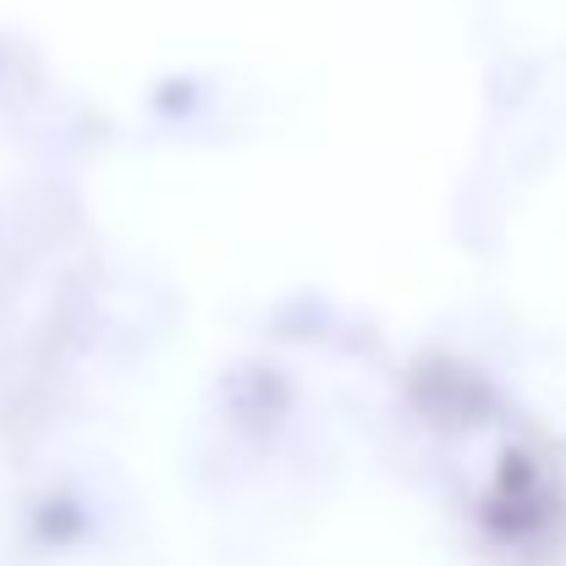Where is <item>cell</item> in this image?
Returning <instances> with one entry per match:
<instances>
[{
    "label": "cell",
    "mask_w": 566,
    "mask_h": 566,
    "mask_svg": "<svg viewBox=\"0 0 566 566\" xmlns=\"http://www.w3.org/2000/svg\"><path fill=\"white\" fill-rule=\"evenodd\" d=\"M83 534H88V512H83L77 495H66V490L39 495V506H33V539H39V545L66 551V545H77Z\"/></svg>",
    "instance_id": "6da1fadb"
},
{
    "label": "cell",
    "mask_w": 566,
    "mask_h": 566,
    "mask_svg": "<svg viewBox=\"0 0 566 566\" xmlns=\"http://www.w3.org/2000/svg\"><path fill=\"white\" fill-rule=\"evenodd\" d=\"M490 490H501V495H534V490H539V462H534V451L506 446V451L495 457V468H490Z\"/></svg>",
    "instance_id": "7a4b0ae2"
}]
</instances>
